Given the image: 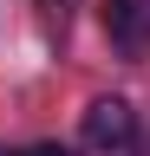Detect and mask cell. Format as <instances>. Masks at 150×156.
<instances>
[{
  "mask_svg": "<svg viewBox=\"0 0 150 156\" xmlns=\"http://www.w3.org/2000/svg\"><path fill=\"white\" fill-rule=\"evenodd\" d=\"M104 33L124 58L150 52V0H104Z\"/></svg>",
  "mask_w": 150,
  "mask_h": 156,
  "instance_id": "obj_2",
  "label": "cell"
},
{
  "mask_svg": "<svg viewBox=\"0 0 150 156\" xmlns=\"http://www.w3.org/2000/svg\"><path fill=\"white\" fill-rule=\"evenodd\" d=\"M130 143H137V111H130V98H91L85 117H79V150L124 156Z\"/></svg>",
  "mask_w": 150,
  "mask_h": 156,
  "instance_id": "obj_1",
  "label": "cell"
},
{
  "mask_svg": "<svg viewBox=\"0 0 150 156\" xmlns=\"http://www.w3.org/2000/svg\"><path fill=\"white\" fill-rule=\"evenodd\" d=\"M0 156H72L65 143H13V150H0Z\"/></svg>",
  "mask_w": 150,
  "mask_h": 156,
  "instance_id": "obj_3",
  "label": "cell"
}]
</instances>
